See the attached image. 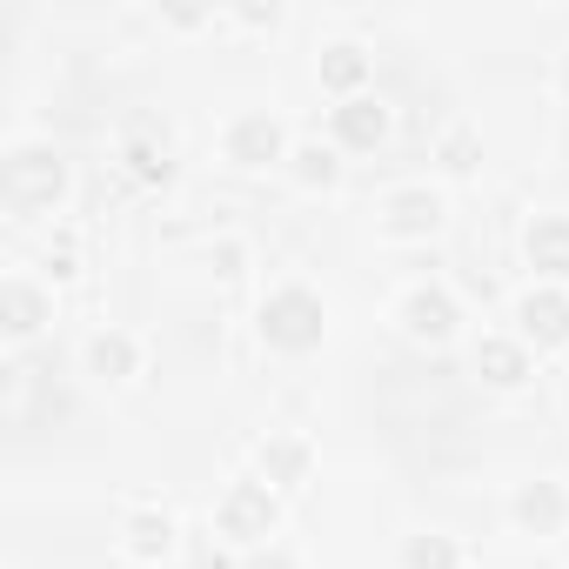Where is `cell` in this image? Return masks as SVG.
I'll use <instances>...</instances> for the list:
<instances>
[{
  "mask_svg": "<svg viewBox=\"0 0 569 569\" xmlns=\"http://www.w3.org/2000/svg\"><path fill=\"white\" fill-rule=\"evenodd\" d=\"M261 336H268L274 349H316V342H322V302L302 296V289L274 296V302L261 309Z\"/></svg>",
  "mask_w": 569,
  "mask_h": 569,
  "instance_id": "obj_1",
  "label": "cell"
},
{
  "mask_svg": "<svg viewBox=\"0 0 569 569\" xmlns=\"http://www.w3.org/2000/svg\"><path fill=\"white\" fill-rule=\"evenodd\" d=\"M268 522H274V502H268V489H234L228 502H221V529L234 536V542H248V536H268Z\"/></svg>",
  "mask_w": 569,
  "mask_h": 569,
  "instance_id": "obj_2",
  "label": "cell"
},
{
  "mask_svg": "<svg viewBox=\"0 0 569 569\" xmlns=\"http://www.w3.org/2000/svg\"><path fill=\"white\" fill-rule=\"evenodd\" d=\"M522 329L536 342H569V302L562 296H529L522 302Z\"/></svg>",
  "mask_w": 569,
  "mask_h": 569,
  "instance_id": "obj_3",
  "label": "cell"
},
{
  "mask_svg": "<svg viewBox=\"0 0 569 569\" xmlns=\"http://www.w3.org/2000/svg\"><path fill=\"white\" fill-rule=\"evenodd\" d=\"M529 261H536L542 274H569V221H542V228L529 234Z\"/></svg>",
  "mask_w": 569,
  "mask_h": 569,
  "instance_id": "obj_4",
  "label": "cell"
},
{
  "mask_svg": "<svg viewBox=\"0 0 569 569\" xmlns=\"http://www.w3.org/2000/svg\"><path fill=\"white\" fill-rule=\"evenodd\" d=\"M409 329L416 336H429V342H442L449 329H456V309H449V296H409Z\"/></svg>",
  "mask_w": 569,
  "mask_h": 569,
  "instance_id": "obj_5",
  "label": "cell"
},
{
  "mask_svg": "<svg viewBox=\"0 0 569 569\" xmlns=\"http://www.w3.org/2000/svg\"><path fill=\"white\" fill-rule=\"evenodd\" d=\"M476 369H482L489 382H502V389H516V382L529 376V362H522V349H509V342H482V356H476Z\"/></svg>",
  "mask_w": 569,
  "mask_h": 569,
  "instance_id": "obj_6",
  "label": "cell"
},
{
  "mask_svg": "<svg viewBox=\"0 0 569 569\" xmlns=\"http://www.w3.org/2000/svg\"><path fill=\"white\" fill-rule=\"evenodd\" d=\"M88 362H94V376H128L134 369V342L128 336H94L88 342Z\"/></svg>",
  "mask_w": 569,
  "mask_h": 569,
  "instance_id": "obj_7",
  "label": "cell"
},
{
  "mask_svg": "<svg viewBox=\"0 0 569 569\" xmlns=\"http://www.w3.org/2000/svg\"><path fill=\"white\" fill-rule=\"evenodd\" d=\"M516 516H522V522H536V529H549V522L562 516V496H556L549 482H536V489H522V496H516Z\"/></svg>",
  "mask_w": 569,
  "mask_h": 569,
  "instance_id": "obj_8",
  "label": "cell"
},
{
  "mask_svg": "<svg viewBox=\"0 0 569 569\" xmlns=\"http://www.w3.org/2000/svg\"><path fill=\"white\" fill-rule=\"evenodd\" d=\"M402 562H409V569H456V549H449L442 536H416V542L402 549Z\"/></svg>",
  "mask_w": 569,
  "mask_h": 569,
  "instance_id": "obj_9",
  "label": "cell"
},
{
  "mask_svg": "<svg viewBox=\"0 0 569 569\" xmlns=\"http://www.w3.org/2000/svg\"><path fill=\"white\" fill-rule=\"evenodd\" d=\"M8 316H14V322H8L14 336L41 329V296H34V289H21V281H14V289H8Z\"/></svg>",
  "mask_w": 569,
  "mask_h": 569,
  "instance_id": "obj_10",
  "label": "cell"
},
{
  "mask_svg": "<svg viewBox=\"0 0 569 569\" xmlns=\"http://www.w3.org/2000/svg\"><path fill=\"white\" fill-rule=\"evenodd\" d=\"M396 228H402V234L436 228V194H402V201H396Z\"/></svg>",
  "mask_w": 569,
  "mask_h": 569,
  "instance_id": "obj_11",
  "label": "cell"
},
{
  "mask_svg": "<svg viewBox=\"0 0 569 569\" xmlns=\"http://www.w3.org/2000/svg\"><path fill=\"white\" fill-rule=\"evenodd\" d=\"M168 536H174L168 516H141V522H134V549H141V556H168Z\"/></svg>",
  "mask_w": 569,
  "mask_h": 569,
  "instance_id": "obj_12",
  "label": "cell"
},
{
  "mask_svg": "<svg viewBox=\"0 0 569 569\" xmlns=\"http://www.w3.org/2000/svg\"><path fill=\"white\" fill-rule=\"evenodd\" d=\"M234 154H241V161H254V154H274V128H268V121H248V128L234 134Z\"/></svg>",
  "mask_w": 569,
  "mask_h": 569,
  "instance_id": "obj_13",
  "label": "cell"
},
{
  "mask_svg": "<svg viewBox=\"0 0 569 569\" xmlns=\"http://www.w3.org/2000/svg\"><path fill=\"white\" fill-rule=\"evenodd\" d=\"M261 462H268L274 476H302V462H309V456H302L296 442H274V449H261Z\"/></svg>",
  "mask_w": 569,
  "mask_h": 569,
  "instance_id": "obj_14",
  "label": "cell"
},
{
  "mask_svg": "<svg viewBox=\"0 0 569 569\" xmlns=\"http://www.w3.org/2000/svg\"><path fill=\"white\" fill-rule=\"evenodd\" d=\"M342 128H349V141H376V134H382V114H369V108H349V114H342Z\"/></svg>",
  "mask_w": 569,
  "mask_h": 569,
  "instance_id": "obj_15",
  "label": "cell"
},
{
  "mask_svg": "<svg viewBox=\"0 0 569 569\" xmlns=\"http://www.w3.org/2000/svg\"><path fill=\"white\" fill-rule=\"evenodd\" d=\"M302 174H309V181H329L336 168H329V154H302Z\"/></svg>",
  "mask_w": 569,
  "mask_h": 569,
  "instance_id": "obj_16",
  "label": "cell"
},
{
  "mask_svg": "<svg viewBox=\"0 0 569 569\" xmlns=\"http://www.w3.org/2000/svg\"><path fill=\"white\" fill-rule=\"evenodd\" d=\"M254 569H296V562H281V556H268V562H254Z\"/></svg>",
  "mask_w": 569,
  "mask_h": 569,
  "instance_id": "obj_17",
  "label": "cell"
}]
</instances>
